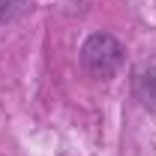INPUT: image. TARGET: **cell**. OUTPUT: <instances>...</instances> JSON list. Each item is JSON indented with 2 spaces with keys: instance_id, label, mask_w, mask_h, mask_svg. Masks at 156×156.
<instances>
[{
  "instance_id": "2",
  "label": "cell",
  "mask_w": 156,
  "mask_h": 156,
  "mask_svg": "<svg viewBox=\"0 0 156 156\" xmlns=\"http://www.w3.org/2000/svg\"><path fill=\"white\" fill-rule=\"evenodd\" d=\"M135 93L147 105H153L156 108V63H150V66H141L135 72Z\"/></svg>"
},
{
  "instance_id": "1",
  "label": "cell",
  "mask_w": 156,
  "mask_h": 156,
  "mask_svg": "<svg viewBox=\"0 0 156 156\" xmlns=\"http://www.w3.org/2000/svg\"><path fill=\"white\" fill-rule=\"evenodd\" d=\"M123 66V45L108 33H93L81 48V69L96 81H108Z\"/></svg>"
}]
</instances>
